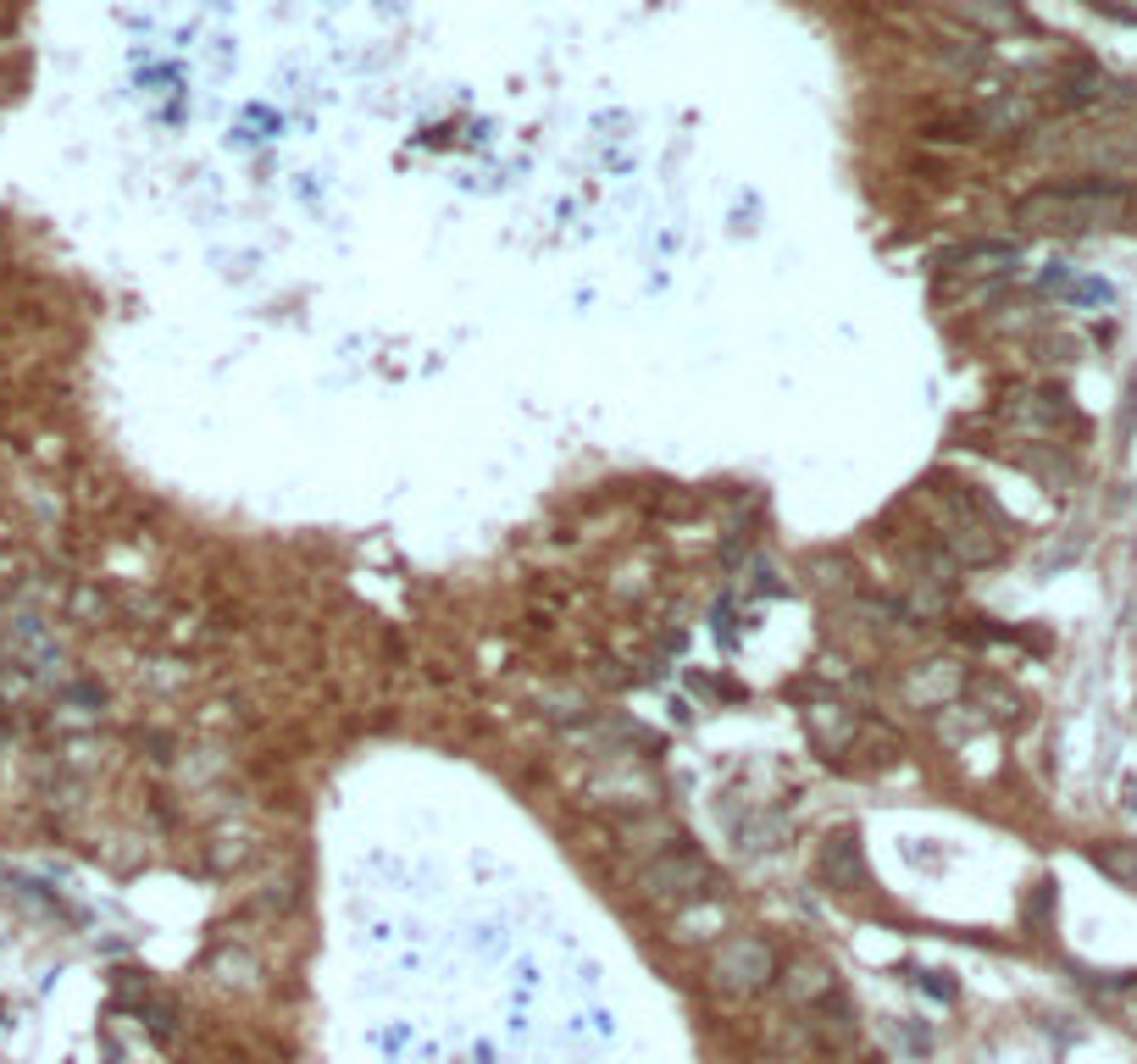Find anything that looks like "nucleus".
I'll list each match as a JSON object with an SVG mask.
<instances>
[{
	"instance_id": "423d86ee",
	"label": "nucleus",
	"mask_w": 1137,
	"mask_h": 1064,
	"mask_svg": "<svg viewBox=\"0 0 1137 1064\" xmlns=\"http://www.w3.org/2000/svg\"><path fill=\"white\" fill-rule=\"evenodd\" d=\"M1032 117H1038V106H1032L1026 94H999L993 106L982 111V128L988 133H1015V128H1026Z\"/></svg>"
},
{
	"instance_id": "39448f33",
	"label": "nucleus",
	"mask_w": 1137,
	"mask_h": 1064,
	"mask_svg": "<svg viewBox=\"0 0 1137 1064\" xmlns=\"http://www.w3.org/2000/svg\"><path fill=\"white\" fill-rule=\"evenodd\" d=\"M788 998L794 1003H822L826 993H832V971L826 965H816V959H799V965H788Z\"/></svg>"
},
{
	"instance_id": "20e7f679",
	"label": "nucleus",
	"mask_w": 1137,
	"mask_h": 1064,
	"mask_svg": "<svg viewBox=\"0 0 1137 1064\" xmlns=\"http://www.w3.org/2000/svg\"><path fill=\"white\" fill-rule=\"evenodd\" d=\"M1015 266V244H965L949 255V272H965V278H988V272H1010Z\"/></svg>"
},
{
	"instance_id": "9b49d317",
	"label": "nucleus",
	"mask_w": 1137,
	"mask_h": 1064,
	"mask_svg": "<svg viewBox=\"0 0 1137 1064\" xmlns=\"http://www.w3.org/2000/svg\"><path fill=\"white\" fill-rule=\"evenodd\" d=\"M1121 1015L1126 1025H1137V981H1121Z\"/></svg>"
},
{
	"instance_id": "f257e3e1",
	"label": "nucleus",
	"mask_w": 1137,
	"mask_h": 1064,
	"mask_svg": "<svg viewBox=\"0 0 1137 1064\" xmlns=\"http://www.w3.org/2000/svg\"><path fill=\"white\" fill-rule=\"evenodd\" d=\"M1132 217V195L1121 183H1048L1015 205V222L1032 233H1093Z\"/></svg>"
},
{
	"instance_id": "7ed1b4c3",
	"label": "nucleus",
	"mask_w": 1137,
	"mask_h": 1064,
	"mask_svg": "<svg viewBox=\"0 0 1137 1064\" xmlns=\"http://www.w3.org/2000/svg\"><path fill=\"white\" fill-rule=\"evenodd\" d=\"M699 882H711V864L689 854V848H666L661 860L644 870V887L655 898H689V892H705Z\"/></svg>"
},
{
	"instance_id": "6e6552de",
	"label": "nucleus",
	"mask_w": 1137,
	"mask_h": 1064,
	"mask_svg": "<svg viewBox=\"0 0 1137 1064\" xmlns=\"http://www.w3.org/2000/svg\"><path fill=\"white\" fill-rule=\"evenodd\" d=\"M1026 405H1010V416L1021 427H1060L1066 421V399L1060 394H1021Z\"/></svg>"
},
{
	"instance_id": "9d476101",
	"label": "nucleus",
	"mask_w": 1137,
	"mask_h": 1064,
	"mask_svg": "<svg viewBox=\"0 0 1137 1064\" xmlns=\"http://www.w3.org/2000/svg\"><path fill=\"white\" fill-rule=\"evenodd\" d=\"M1070 294H1076L1082 306H1104V300H1110V283H1098V278H1082V283L1070 288Z\"/></svg>"
},
{
	"instance_id": "0eeeda50",
	"label": "nucleus",
	"mask_w": 1137,
	"mask_h": 1064,
	"mask_svg": "<svg viewBox=\"0 0 1137 1064\" xmlns=\"http://www.w3.org/2000/svg\"><path fill=\"white\" fill-rule=\"evenodd\" d=\"M1093 864L1137 892V842H1104V848H1093Z\"/></svg>"
},
{
	"instance_id": "1a4fd4ad",
	"label": "nucleus",
	"mask_w": 1137,
	"mask_h": 1064,
	"mask_svg": "<svg viewBox=\"0 0 1137 1064\" xmlns=\"http://www.w3.org/2000/svg\"><path fill=\"white\" fill-rule=\"evenodd\" d=\"M1121 161H1132L1137 167V122L1126 133H1115V155H1110V167H1121Z\"/></svg>"
},
{
	"instance_id": "f03ea898",
	"label": "nucleus",
	"mask_w": 1137,
	"mask_h": 1064,
	"mask_svg": "<svg viewBox=\"0 0 1137 1064\" xmlns=\"http://www.w3.org/2000/svg\"><path fill=\"white\" fill-rule=\"evenodd\" d=\"M777 975H782V959H777V948H772L760 931H733V937H721L716 953H711V965H705L711 993L716 998H733V1003L760 998Z\"/></svg>"
},
{
	"instance_id": "f8f14e48",
	"label": "nucleus",
	"mask_w": 1137,
	"mask_h": 1064,
	"mask_svg": "<svg viewBox=\"0 0 1137 1064\" xmlns=\"http://www.w3.org/2000/svg\"><path fill=\"white\" fill-rule=\"evenodd\" d=\"M1115 12H1126V17H1137V0H1115Z\"/></svg>"
}]
</instances>
